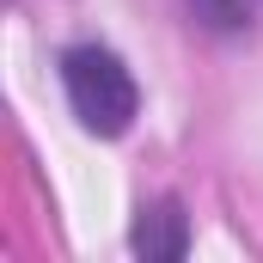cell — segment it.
Returning <instances> with one entry per match:
<instances>
[{"instance_id":"1","label":"cell","mask_w":263,"mask_h":263,"mask_svg":"<svg viewBox=\"0 0 263 263\" xmlns=\"http://www.w3.org/2000/svg\"><path fill=\"white\" fill-rule=\"evenodd\" d=\"M62 86H67L73 117L92 135H123L135 123V110H141V92H135L129 67L98 43H80V49L62 55Z\"/></svg>"},{"instance_id":"2","label":"cell","mask_w":263,"mask_h":263,"mask_svg":"<svg viewBox=\"0 0 263 263\" xmlns=\"http://www.w3.org/2000/svg\"><path fill=\"white\" fill-rule=\"evenodd\" d=\"M135 251H141V257H184V214H178L172 202H159L153 214H141Z\"/></svg>"},{"instance_id":"3","label":"cell","mask_w":263,"mask_h":263,"mask_svg":"<svg viewBox=\"0 0 263 263\" xmlns=\"http://www.w3.org/2000/svg\"><path fill=\"white\" fill-rule=\"evenodd\" d=\"M196 6L202 25H214V31H239V25H251V12H257L263 0H190Z\"/></svg>"}]
</instances>
